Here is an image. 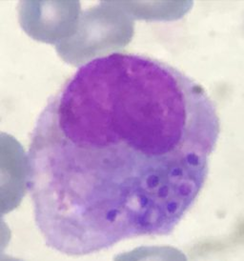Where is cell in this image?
<instances>
[{
	"mask_svg": "<svg viewBox=\"0 0 244 261\" xmlns=\"http://www.w3.org/2000/svg\"><path fill=\"white\" fill-rule=\"evenodd\" d=\"M221 121L206 91L157 58L89 60L51 96L26 187L48 246L93 254L172 232L206 181Z\"/></svg>",
	"mask_w": 244,
	"mask_h": 261,
	"instance_id": "6da1fadb",
	"label": "cell"
},
{
	"mask_svg": "<svg viewBox=\"0 0 244 261\" xmlns=\"http://www.w3.org/2000/svg\"><path fill=\"white\" fill-rule=\"evenodd\" d=\"M114 261H188L179 249L170 246L139 247L118 254Z\"/></svg>",
	"mask_w": 244,
	"mask_h": 261,
	"instance_id": "7a4b0ae2",
	"label": "cell"
}]
</instances>
